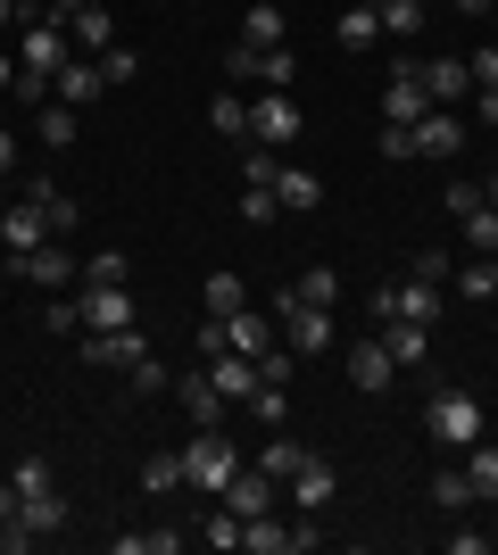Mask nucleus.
<instances>
[{"label":"nucleus","mask_w":498,"mask_h":555,"mask_svg":"<svg viewBox=\"0 0 498 555\" xmlns=\"http://www.w3.org/2000/svg\"><path fill=\"white\" fill-rule=\"evenodd\" d=\"M465 75H474V92H498V50H474V59H465Z\"/></svg>","instance_id":"nucleus-53"},{"label":"nucleus","mask_w":498,"mask_h":555,"mask_svg":"<svg viewBox=\"0 0 498 555\" xmlns=\"http://www.w3.org/2000/svg\"><path fill=\"white\" fill-rule=\"evenodd\" d=\"M25 17H34L25 0H0V34H9V25H25Z\"/></svg>","instance_id":"nucleus-56"},{"label":"nucleus","mask_w":498,"mask_h":555,"mask_svg":"<svg viewBox=\"0 0 498 555\" xmlns=\"http://www.w3.org/2000/svg\"><path fill=\"white\" fill-rule=\"evenodd\" d=\"M474 116H482V125H498V92H474Z\"/></svg>","instance_id":"nucleus-59"},{"label":"nucleus","mask_w":498,"mask_h":555,"mask_svg":"<svg viewBox=\"0 0 498 555\" xmlns=\"http://www.w3.org/2000/svg\"><path fill=\"white\" fill-rule=\"evenodd\" d=\"M191 531L208 539V547H241V514H233V506H225V498H216V506H208V514H200V522H191Z\"/></svg>","instance_id":"nucleus-36"},{"label":"nucleus","mask_w":498,"mask_h":555,"mask_svg":"<svg viewBox=\"0 0 498 555\" xmlns=\"http://www.w3.org/2000/svg\"><path fill=\"white\" fill-rule=\"evenodd\" d=\"M34 133H42L50 150H67V141L84 133V108H67V100H42V116H34Z\"/></svg>","instance_id":"nucleus-31"},{"label":"nucleus","mask_w":498,"mask_h":555,"mask_svg":"<svg viewBox=\"0 0 498 555\" xmlns=\"http://www.w3.org/2000/svg\"><path fill=\"white\" fill-rule=\"evenodd\" d=\"M432 506H440V514L482 506V498H474V473H465V464H440V473H432Z\"/></svg>","instance_id":"nucleus-27"},{"label":"nucleus","mask_w":498,"mask_h":555,"mask_svg":"<svg viewBox=\"0 0 498 555\" xmlns=\"http://www.w3.org/2000/svg\"><path fill=\"white\" fill-rule=\"evenodd\" d=\"M17 522V481H0V531Z\"/></svg>","instance_id":"nucleus-55"},{"label":"nucleus","mask_w":498,"mask_h":555,"mask_svg":"<svg viewBox=\"0 0 498 555\" xmlns=\"http://www.w3.org/2000/svg\"><path fill=\"white\" fill-rule=\"evenodd\" d=\"M449 9H465V17H482V9H498V0H449Z\"/></svg>","instance_id":"nucleus-61"},{"label":"nucleus","mask_w":498,"mask_h":555,"mask_svg":"<svg viewBox=\"0 0 498 555\" xmlns=\"http://www.w3.org/2000/svg\"><path fill=\"white\" fill-rule=\"evenodd\" d=\"M274 199H283V208H299V216H308L316 208V199H324V183H316V175H308V166H274Z\"/></svg>","instance_id":"nucleus-28"},{"label":"nucleus","mask_w":498,"mask_h":555,"mask_svg":"<svg viewBox=\"0 0 498 555\" xmlns=\"http://www.w3.org/2000/svg\"><path fill=\"white\" fill-rule=\"evenodd\" d=\"M142 357H150L142 324H125V332H84V365H100V373H133Z\"/></svg>","instance_id":"nucleus-11"},{"label":"nucleus","mask_w":498,"mask_h":555,"mask_svg":"<svg viewBox=\"0 0 498 555\" xmlns=\"http://www.w3.org/2000/svg\"><path fill=\"white\" fill-rule=\"evenodd\" d=\"M200 365H208V382H216L225 398H233V406H241L250 390H258V357H241V348H225V357H200Z\"/></svg>","instance_id":"nucleus-18"},{"label":"nucleus","mask_w":498,"mask_h":555,"mask_svg":"<svg viewBox=\"0 0 498 555\" xmlns=\"http://www.w3.org/2000/svg\"><path fill=\"white\" fill-rule=\"evenodd\" d=\"M225 506L250 522V514H283V481L274 473H258V464H241L233 481H225Z\"/></svg>","instance_id":"nucleus-12"},{"label":"nucleus","mask_w":498,"mask_h":555,"mask_svg":"<svg viewBox=\"0 0 498 555\" xmlns=\"http://www.w3.org/2000/svg\"><path fill=\"white\" fill-rule=\"evenodd\" d=\"M449 291H457L465 307H490V299H498V257H465V266L449 274Z\"/></svg>","instance_id":"nucleus-24"},{"label":"nucleus","mask_w":498,"mask_h":555,"mask_svg":"<svg viewBox=\"0 0 498 555\" xmlns=\"http://www.w3.org/2000/svg\"><path fill=\"white\" fill-rule=\"evenodd\" d=\"M17 531H25V539H59V531H67V498H59V489L17 498Z\"/></svg>","instance_id":"nucleus-16"},{"label":"nucleus","mask_w":498,"mask_h":555,"mask_svg":"<svg viewBox=\"0 0 498 555\" xmlns=\"http://www.w3.org/2000/svg\"><path fill=\"white\" fill-rule=\"evenodd\" d=\"M382 166H416V141H407V125H382Z\"/></svg>","instance_id":"nucleus-48"},{"label":"nucleus","mask_w":498,"mask_h":555,"mask_svg":"<svg viewBox=\"0 0 498 555\" xmlns=\"http://www.w3.org/2000/svg\"><path fill=\"white\" fill-rule=\"evenodd\" d=\"M440 307H449V291H432V282H407V274H399V315H407V324H440Z\"/></svg>","instance_id":"nucleus-30"},{"label":"nucleus","mask_w":498,"mask_h":555,"mask_svg":"<svg viewBox=\"0 0 498 555\" xmlns=\"http://www.w3.org/2000/svg\"><path fill=\"white\" fill-rule=\"evenodd\" d=\"M241 464H250V456L225 440V423H200V431L183 440V489H200V498H225V481H233Z\"/></svg>","instance_id":"nucleus-1"},{"label":"nucleus","mask_w":498,"mask_h":555,"mask_svg":"<svg viewBox=\"0 0 498 555\" xmlns=\"http://www.w3.org/2000/svg\"><path fill=\"white\" fill-rule=\"evenodd\" d=\"M67 34H75V59H100V50L117 42V17L92 0V9H75V17H67Z\"/></svg>","instance_id":"nucleus-22"},{"label":"nucleus","mask_w":498,"mask_h":555,"mask_svg":"<svg viewBox=\"0 0 498 555\" xmlns=\"http://www.w3.org/2000/svg\"><path fill=\"white\" fill-rule=\"evenodd\" d=\"M9 481H17V498H34V489H50V464L42 456H17V464H9Z\"/></svg>","instance_id":"nucleus-49"},{"label":"nucleus","mask_w":498,"mask_h":555,"mask_svg":"<svg viewBox=\"0 0 498 555\" xmlns=\"http://www.w3.org/2000/svg\"><path fill=\"white\" fill-rule=\"evenodd\" d=\"M457 464L474 473V498H498V440H490V431H482V440L465 448V456H457Z\"/></svg>","instance_id":"nucleus-34"},{"label":"nucleus","mask_w":498,"mask_h":555,"mask_svg":"<svg viewBox=\"0 0 498 555\" xmlns=\"http://www.w3.org/2000/svg\"><path fill=\"white\" fill-rule=\"evenodd\" d=\"M100 92H108L100 59H67V67H59V83H50V100H67V108H92Z\"/></svg>","instance_id":"nucleus-17"},{"label":"nucleus","mask_w":498,"mask_h":555,"mask_svg":"<svg viewBox=\"0 0 498 555\" xmlns=\"http://www.w3.org/2000/svg\"><path fill=\"white\" fill-rule=\"evenodd\" d=\"M117 555H183V531H117Z\"/></svg>","instance_id":"nucleus-41"},{"label":"nucleus","mask_w":498,"mask_h":555,"mask_svg":"<svg viewBox=\"0 0 498 555\" xmlns=\"http://www.w3.org/2000/svg\"><path fill=\"white\" fill-rule=\"evenodd\" d=\"M9 83H17V59H9V50H0V92H9Z\"/></svg>","instance_id":"nucleus-60"},{"label":"nucleus","mask_w":498,"mask_h":555,"mask_svg":"<svg viewBox=\"0 0 498 555\" xmlns=\"http://www.w3.org/2000/svg\"><path fill=\"white\" fill-rule=\"evenodd\" d=\"M332 42H341V50H374L382 42V9H374V0H349V9L332 17Z\"/></svg>","instance_id":"nucleus-19"},{"label":"nucleus","mask_w":498,"mask_h":555,"mask_svg":"<svg viewBox=\"0 0 498 555\" xmlns=\"http://www.w3.org/2000/svg\"><path fill=\"white\" fill-rule=\"evenodd\" d=\"M75 59V34L59 17H42V9H34V17L17 25V75H42V83H59V67H67Z\"/></svg>","instance_id":"nucleus-4"},{"label":"nucleus","mask_w":498,"mask_h":555,"mask_svg":"<svg viewBox=\"0 0 498 555\" xmlns=\"http://www.w3.org/2000/svg\"><path fill=\"white\" fill-rule=\"evenodd\" d=\"M274 332H283V348L299 357V365H308V357H324V348L341 340V324H332V307H308L299 291H283V299H274Z\"/></svg>","instance_id":"nucleus-3"},{"label":"nucleus","mask_w":498,"mask_h":555,"mask_svg":"<svg viewBox=\"0 0 498 555\" xmlns=\"http://www.w3.org/2000/svg\"><path fill=\"white\" fill-rule=\"evenodd\" d=\"M424 431H432V448L465 456V448L490 431V415H482V398H465V390H432L424 398Z\"/></svg>","instance_id":"nucleus-2"},{"label":"nucleus","mask_w":498,"mask_h":555,"mask_svg":"<svg viewBox=\"0 0 498 555\" xmlns=\"http://www.w3.org/2000/svg\"><path fill=\"white\" fill-rule=\"evenodd\" d=\"M34 199H42V216H50V232H59V241H67V232L84 224V199H67V191L50 183V175H42V183H34Z\"/></svg>","instance_id":"nucleus-33"},{"label":"nucleus","mask_w":498,"mask_h":555,"mask_svg":"<svg viewBox=\"0 0 498 555\" xmlns=\"http://www.w3.org/2000/svg\"><path fill=\"white\" fill-rule=\"evenodd\" d=\"M440 199H449V216H457V224H465V216L482 208V183H449V191H440Z\"/></svg>","instance_id":"nucleus-52"},{"label":"nucleus","mask_w":498,"mask_h":555,"mask_svg":"<svg viewBox=\"0 0 498 555\" xmlns=\"http://www.w3.org/2000/svg\"><path fill=\"white\" fill-rule=\"evenodd\" d=\"M291 373H299V357H291V348L274 340V348H266V357H258V382H274V390H291Z\"/></svg>","instance_id":"nucleus-47"},{"label":"nucleus","mask_w":498,"mask_h":555,"mask_svg":"<svg viewBox=\"0 0 498 555\" xmlns=\"http://www.w3.org/2000/svg\"><path fill=\"white\" fill-rule=\"evenodd\" d=\"M75 9H92V0H50L42 17H59V25H67V17H75Z\"/></svg>","instance_id":"nucleus-57"},{"label":"nucleus","mask_w":498,"mask_h":555,"mask_svg":"<svg viewBox=\"0 0 498 555\" xmlns=\"http://www.w3.org/2000/svg\"><path fill=\"white\" fill-rule=\"evenodd\" d=\"M308 456H316V448L299 440L291 423H274V431H266V448H258V456H250V464H258V473H274V481H291V473H299V464H308Z\"/></svg>","instance_id":"nucleus-14"},{"label":"nucleus","mask_w":498,"mask_h":555,"mask_svg":"<svg viewBox=\"0 0 498 555\" xmlns=\"http://www.w3.org/2000/svg\"><path fill=\"white\" fill-rule=\"evenodd\" d=\"M142 489L150 498H175V489H183V456H175V448H166V456H142Z\"/></svg>","instance_id":"nucleus-37"},{"label":"nucleus","mask_w":498,"mask_h":555,"mask_svg":"<svg viewBox=\"0 0 498 555\" xmlns=\"http://www.w3.org/2000/svg\"><path fill=\"white\" fill-rule=\"evenodd\" d=\"M241 42H250V50H283V42H291L283 9H274V0H250V17H241Z\"/></svg>","instance_id":"nucleus-25"},{"label":"nucleus","mask_w":498,"mask_h":555,"mask_svg":"<svg viewBox=\"0 0 498 555\" xmlns=\"http://www.w3.org/2000/svg\"><path fill=\"white\" fill-rule=\"evenodd\" d=\"M424 108H432V92H424V59H399V67L382 75V125H416Z\"/></svg>","instance_id":"nucleus-8"},{"label":"nucleus","mask_w":498,"mask_h":555,"mask_svg":"<svg viewBox=\"0 0 498 555\" xmlns=\"http://www.w3.org/2000/svg\"><path fill=\"white\" fill-rule=\"evenodd\" d=\"M42 241H59V232H50V216H42V199H34V191H25V199H9V208H0V249H9V257L42 249Z\"/></svg>","instance_id":"nucleus-10"},{"label":"nucleus","mask_w":498,"mask_h":555,"mask_svg":"<svg viewBox=\"0 0 498 555\" xmlns=\"http://www.w3.org/2000/svg\"><path fill=\"white\" fill-rule=\"evenodd\" d=\"M283 489L299 498V514H324V506H332V489H341V481H332V464H324V456H308V464H299V473H291Z\"/></svg>","instance_id":"nucleus-21"},{"label":"nucleus","mask_w":498,"mask_h":555,"mask_svg":"<svg viewBox=\"0 0 498 555\" xmlns=\"http://www.w3.org/2000/svg\"><path fill=\"white\" fill-rule=\"evenodd\" d=\"M291 291H299L308 307H341V274H332V266H308V274L291 282Z\"/></svg>","instance_id":"nucleus-43"},{"label":"nucleus","mask_w":498,"mask_h":555,"mask_svg":"<svg viewBox=\"0 0 498 555\" xmlns=\"http://www.w3.org/2000/svg\"><path fill=\"white\" fill-rule=\"evenodd\" d=\"M225 406H233V398H225V390L208 382V365H200V373H183V415H191V423H225Z\"/></svg>","instance_id":"nucleus-26"},{"label":"nucleus","mask_w":498,"mask_h":555,"mask_svg":"<svg viewBox=\"0 0 498 555\" xmlns=\"http://www.w3.org/2000/svg\"><path fill=\"white\" fill-rule=\"evenodd\" d=\"M250 83H258V92H291V83H299V59H291V42H283V50H258Z\"/></svg>","instance_id":"nucleus-32"},{"label":"nucleus","mask_w":498,"mask_h":555,"mask_svg":"<svg viewBox=\"0 0 498 555\" xmlns=\"http://www.w3.org/2000/svg\"><path fill=\"white\" fill-rule=\"evenodd\" d=\"M299 133H308V116H299L291 92H258L250 100V141H258V150H291Z\"/></svg>","instance_id":"nucleus-5"},{"label":"nucleus","mask_w":498,"mask_h":555,"mask_svg":"<svg viewBox=\"0 0 498 555\" xmlns=\"http://www.w3.org/2000/svg\"><path fill=\"white\" fill-rule=\"evenodd\" d=\"M399 382V365H391V348H382V332H366V340H349V390H391Z\"/></svg>","instance_id":"nucleus-13"},{"label":"nucleus","mask_w":498,"mask_h":555,"mask_svg":"<svg viewBox=\"0 0 498 555\" xmlns=\"http://www.w3.org/2000/svg\"><path fill=\"white\" fill-rule=\"evenodd\" d=\"M200 307H208V315H241V307H250V282H241V274H208Z\"/></svg>","instance_id":"nucleus-35"},{"label":"nucleus","mask_w":498,"mask_h":555,"mask_svg":"<svg viewBox=\"0 0 498 555\" xmlns=\"http://www.w3.org/2000/svg\"><path fill=\"white\" fill-rule=\"evenodd\" d=\"M490 547H498V531H490Z\"/></svg>","instance_id":"nucleus-62"},{"label":"nucleus","mask_w":498,"mask_h":555,"mask_svg":"<svg viewBox=\"0 0 498 555\" xmlns=\"http://www.w3.org/2000/svg\"><path fill=\"white\" fill-rule=\"evenodd\" d=\"M449 555H490V531H449Z\"/></svg>","instance_id":"nucleus-54"},{"label":"nucleus","mask_w":498,"mask_h":555,"mask_svg":"<svg viewBox=\"0 0 498 555\" xmlns=\"http://www.w3.org/2000/svg\"><path fill=\"white\" fill-rule=\"evenodd\" d=\"M382 332V348H391V365L399 373H416L432 357V324H407V315H391V324H374Z\"/></svg>","instance_id":"nucleus-15"},{"label":"nucleus","mask_w":498,"mask_h":555,"mask_svg":"<svg viewBox=\"0 0 498 555\" xmlns=\"http://www.w3.org/2000/svg\"><path fill=\"white\" fill-rule=\"evenodd\" d=\"M366 315H374V324H391V315H399V282H374V291H366Z\"/></svg>","instance_id":"nucleus-51"},{"label":"nucleus","mask_w":498,"mask_h":555,"mask_svg":"<svg viewBox=\"0 0 498 555\" xmlns=\"http://www.w3.org/2000/svg\"><path fill=\"white\" fill-rule=\"evenodd\" d=\"M216 324H225V348H241V357H266V348L283 340L274 315H250V307H241V315H216Z\"/></svg>","instance_id":"nucleus-20"},{"label":"nucleus","mask_w":498,"mask_h":555,"mask_svg":"<svg viewBox=\"0 0 498 555\" xmlns=\"http://www.w3.org/2000/svg\"><path fill=\"white\" fill-rule=\"evenodd\" d=\"M241 406H250V415H258L266 431H274V423H291V390H274V382H258V390L241 398Z\"/></svg>","instance_id":"nucleus-42"},{"label":"nucleus","mask_w":498,"mask_h":555,"mask_svg":"<svg viewBox=\"0 0 498 555\" xmlns=\"http://www.w3.org/2000/svg\"><path fill=\"white\" fill-rule=\"evenodd\" d=\"M449 274H457V257H449V249H416V257H407V282H432V291H449Z\"/></svg>","instance_id":"nucleus-39"},{"label":"nucleus","mask_w":498,"mask_h":555,"mask_svg":"<svg viewBox=\"0 0 498 555\" xmlns=\"http://www.w3.org/2000/svg\"><path fill=\"white\" fill-rule=\"evenodd\" d=\"M407 141H416V158L449 166L457 150H465V116H457V108H424L416 125H407Z\"/></svg>","instance_id":"nucleus-9"},{"label":"nucleus","mask_w":498,"mask_h":555,"mask_svg":"<svg viewBox=\"0 0 498 555\" xmlns=\"http://www.w3.org/2000/svg\"><path fill=\"white\" fill-rule=\"evenodd\" d=\"M465 249H474V257H498V208H490V199L465 216Z\"/></svg>","instance_id":"nucleus-44"},{"label":"nucleus","mask_w":498,"mask_h":555,"mask_svg":"<svg viewBox=\"0 0 498 555\" xmlns=\"http://www.w3.org/2000/svg\"><path fill=\"white\" fill-rule=\"evenodd\" d=\"M75 307H84V332H125V324H142V307H133V291H125V282H75Z\"/></svg>","instance_id":"nucleus-6"},{"label":"nucleus","mask_w":498,"mask_h":555,"mask_svg":"<svg viewBox=\"0 0 498 555\" xmlns=\"http://www.w3.org/2000/svg\"><path fill=\"white\" fill-rule=\"evenodd\" d=\"M424 92H432V108H457V100L474 92V75H465V59H424Z\"/></svg>","instance_id":"nucleus-23"},{"label":"nucleus","mask_w":498,"mask_h":555,"mask_svg":"<svg viewBox=\"0 0 498 555\" xmlns=\"http://www.w3.org/2000/svg\"><path fill=\"white\" fill-rule=\"evenodd\" d=\"M374 9H382V34H399V42L424 34V0H374Z\"/></svg>","instance_id":"nucleus-38"},{"label":"nucleus","mask_w":498,"mask_h":555,"mask_svg":"<svg viewBox=\"0 0 498 555\" xmlns=\"http://www.w3.org/2000/svg\"><path fill=\"white\" fill-rule=\"evenodd\" d=\"M125 382H133V390H142V398L175 390V373H166V357H158V348H150V357H142V365H133V373H125Z\"/></svg>","instance_id":"nucleus-46"},{"label":"nucleus","mask_w":498,"mask_h":555,"mask_svg":"<svg viewBox=\"0 0 498 555\" xmlns=\"http://www.w3.org/2000/svg\"><path fill=\"white\" fill-rule=\"evenodd\" d=\"M208 133H225V141H250V100L225 83V92L208 100Z\"/></svg>","instance_id":"nucleus-29"},{"label":"nucleus","mask_w":498,"mask_h":555,"mask_svg":"<svg viewBox=\"0 0 498 555\" xmlns=\"http://www.w3.org/2000/svg\"><path fill=\"white\" fill-rule=\"evenodd\" d=\"M0 175H17V133H0Z\"/></svg>","instance_id":"nucleus-58"},{"label":"nucleus","mask_w":498,"mask_h":555,"mask_svg":"<svg viewBox=\"0 0 498 555\" xmlns=\"http://www.w3.org/2000/svg\"><path fill=\"white\" fill-rule=\"evenodd\" d=\"M9 274L34 282V291H75V282H84V257H67V241H42V249L9 257Z\"/></svg>","instance_id":"nucleus-7"},{"label":"nucleus","mask_w":498,"mask_h":555,"mask_svg":"<svg viewBox=\"0 0 498 555\" xmlns=\"http://www.w3.org/2000/svg\"><path fill=\"white\" fill-rule=\"evenodd\" d=\"M100 75H108V92H125V83L142 75V59H133L125 42H108V50H100Z\"/></svg>","instance_id":"nucleus-45"},{"label":"nucleus","mask_w":498,"mask_h":555,"mask_svg":"<svg viewBox=\"0 0 498 555\" xmlns=\"http://www.w3.org/2000/svg\"><path fill=\"white\" fill-rule=\"evenodd\" d=\"M274 216H283V199H274V191H266V183H241V224H250V232H266Z\"/></svg>","instance_id":"nucleus-40"},{"label":"nucleus","mask_w":498,"mask_h":555,"mask_svg":"<svg viewBox=\"0 0 498 555\" xmlns=\"http://www.w3.org/2000/svg\"><path fill=\"white\" fill-rule=\"evenodd\" d=\"M84 282H125V249H100V257H84Z\"/></svg>","instance_id":"nucleus-50"}]
</instances>
